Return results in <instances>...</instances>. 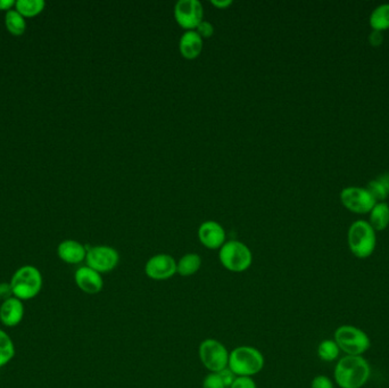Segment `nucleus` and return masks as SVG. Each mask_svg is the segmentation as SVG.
Listing matches in <instances>:
<instances>
[{
  "instance_id": "13",
  "label": "nucleus",
  "mask_w": 389,
  "mask_h": 388,
  "mask_svg": "<svg viewBox=\"0 0 389 388\" xmlns=\"http://www.w3.org/2000/svg\"><path fill=\"white\" fill-rule=\"evenodd\" d=\"M74 280L79 289L89 295H95L104 288V279L99 272L88 266H80L74 273Z\"/></svg>"
},
{
  "instance_id": "24",
  "label": "nucleus",
  "mask_w": 389,
  "mask_h": 388,
  "mask_svg": "<svg viewBox=\"0 0 389 388\" xmlns=\"http://www.w3.org/2000/svg\"><path fill=\"white\" fill-rule=\"evenodd\" d=\"M340 347L333 339H326L320 343L318 346V355L322 361L333 362L340 355Z\"/></svg>"
},
{
  "instance_id": "18",
  "label": "nucleus",
  "mask_w": 389,
  "mask_h": 388,
  "mask_svg": "<svg viewBox=\"0 0 389 388\" xmlns=\"http://www.w3.org/2000/svg\"><path fill=\"white\" fill-rule=\"evenodd\" d=\"M370 225L373 229L381 231L389 225V205L385 202H378L370 211Z\"/></svg>"
},
{
  "instance_id": "20",
  "label": "nucleus",
  "mask_w": 389,
  "mask_h": 388,
  "mask_svg": "<svg viewBox=\"0 0 389 388\" xmlns=\"http://www.w3.org/2000/svg\"><path fill=\"white\" fill-rule=\"evenodd\" d=\"M370 25L373 30L381 31L389 29V3H383L376 7L370 15Z\"/></svg>"
},
{
  "instance_id": "19",
  "label": "nucleus",
  "mask_w": 389,
  "mask_h": 388,
  "mask_svg": "<svg viewBox=\"0 0 389 388\" xmlns=\"http://www.w3.org/2000/svg\"><path fill=\"white\" fill-rule=\"evenodd\" d=\"M366 188L373 196V198L376 199L377 203L383 202L389 195V172L384 173L377 179L371 180Z\"/></svg>"
},
{
  "instance_id": "32",
  "label": "nucleus",
  "mask_w": 389,
  "mask_h": 388,
  "mask_svg": "<svg viewBox=\"0 0 389 388\" xmlns=\"http://www.w3.org/2000/svg\"><path fill=\"white\" fill-rule=\"evenodd\" d=\"M211 3L219 8H226L230 5H233V0H211Z\"/></svg>"
},
{
  "instance_id": "5",
  "label": "nucleus",
  "mask_w": 389,
  "mask_h": 388,
  "mask_svg": "<svg viewBox=\"0 0 389 388\" xmlns=\"http://www.w3.org/2000/svg\"><path fill=\"white\" fill-rule=\"evenodd\" d=\"M347 237L349 249L356 258L366 259L373 255L377 244L376 230L368 221L357 220L353 222Z\"/></svg>"
},
{
  "instance_id": "8",
  "label": "nucleus",
  "mask_w": 389,
  "mask_h": 388,
  "mask_svg": "<svg viewBox=\"0 0 389 388\" xmlns=\"http://www.w3.org/2000/svg\"><path fill=\"white\" fill-rule=\"evenodd\" d=\"M86 266L100 275L108 273L119 266L120 254L110 246H93L86 251Z\"/></svg>"
},
{
  "instance_id": "17",
  "label": "nucleus",
  "mask_w": 389,
  "mask_h": 388,
  "mask_svg": "<svg viewBox=\"0 0 389 388\" xmlns=\"http://www.w3.org/2000/svg\"><path fill=\"white\" fill-rule=\"evenodd\" d=\"M202 258L197 253H187L176 262L178 275L181 277L196 275L202 268Z\"/></svg>"
},
{
  "instance_id": "25",
  "label": "nucleus",
  "mask_w": 389,
  "mask_h": 388,
  "mask_svg": "<svg viewBox=\"0 0 389 388\" xmlns=\"http://www.w3.org/2000/svg\"><path fill=\"white\" fill-rule=\"evenodd\" d=\"M202 388H226L223 383L219 372H210L209 375L204 378L203 385Z\"/></svg>"
},
{
  "instance_id": "33",
  "label": "nucleus",
  "mask_w": 389,
  "mask_h": 388,
  "mask_svg": "<svg viewBox=\"0 0 389 388\" xmlns=\"http://www.w3.org/2000/svg\"><path fill=\"white\" fill-rule=\"evenodd\" d=\"M15 1L14 0H0V10H10V7L15 5Z\"/></svg>"
},
{
  "instance_id": "14",
  "label": "nucleus",
  "mask_w": 389,
  "mask_h": 388,
  "mask_svg": "<svg viewBox=\"0 0 389 388\" xmlns=\"http://www.w3.org/2000/svg\"><path fill=\"white\" fill-rule=\"evenodd\" d=\"M23 301L15 296L6 299L0 306V321L6 327H16L24 318Z\"/></svg>"
},
{
  "instance_id": "16",
  "label": "nucleus",
  "mask_w": 389,
  "mask_h": 388,
  "mask_svg": "<svg viewBox=\"0 0 389 388\" xmlns=\"http://www.w3.org/2000/svg\"><path fill=\"white\" fill-rule=\"evenodd\" d=\"M86 251L81 242L77 240H65L60 242L57 253L62 261L69 264H79L86 260Z\"/></svg>"
},
{
  "instance_id": "3",
  "label": "nucleus",
  "mask_w": 389,
  "mask_h": 388,
  "mask_svg": "<svg viewBox=\"0 0 389 388\" xmlns=\"http://www.w3.org/2000/svg\"><path fill=\"white\" fill-rule=\"evenodd\" d=\"M220 263L224 269L241 273L250 269L253 263V253L250 247L239 240H229L219 249Z\"/></svg>"
},
{
  "instance_id": "23",
  "label": "nucleus",
  "mask_w": 389,
  "mask_h": 388,
  "mask_svg": "<svg viewBox=\"0 0 389 388\" xmlns=\"http://www.w3.org/2000/svg\"><path fill=\"white\" fill-rule=\"evenodd\" d=\"M43 0H19L15 6L22 16L32 17L40 13L45 7Z\"/></svg>"
},
{
  "instance_id": "28",
  "label": "nucleus",
  "mask_w": 389,
  "mask_h": 388,
  "mask_svg": "<svg viewBox=\"0 0 389 388\" xmlns=\"http://www.w3.org/2000/svg\"><path fill=\"white\" fill-rule=\"evenodd\" d=\"M311 388H333V384L327 376L320 375L313 378Z\"/></svg>"
},
{
  "instance_id": "21",
  "label": "nucleus",
  "mask_w": 389,
  "mask_h": 388,
  "mask_svg": "<svg viewBox=\"0 0 389 388\" xmlns=\"http://www.w3.org/2000/svg\"><path fill=\"white\" fill-rule=\"evenodd\" d=\"M15 355V345L10 336L0 329V368L12 361Z\"/></svg>"
},
{
  "instance_id": "1",
  "label": "nucleus",
  "mask_w": 389,
  "mask_h": 388,
  "mask_svg": "<svg viewBox=\"0 0 389 388\" xmlns=\"http://www.w3.org/2000/svg\"><path fill=\"white\" fill-rule=\"evenodd\" d=\"M371 369L362 355H346L337 362L335 379L340 388H362L369 380Z\"/></svg>"
},
{
  "instance_id": "22",
  "label": "nucleus",
  "mask_w": 389,
  "mask_h": 388,
  "mask_svg": "<svg viewBox=\"0 0 389 388\" xmlns=\"http://www.w3.org/2000/svg\"><path fill=\"white\" fill-rule=\"evenodd\" d=\"M5 23H6L7 30L15 36L23 34L27 27L24 17L17 10H10L7 12Z\"/></svg>"
},
{
  "instance_id": "27",
  "label": "nucleus",
  "mask_w": 389,
  "mask_h": 388,
  "mask_svg": "<svg viewBox=\"0 0 389 388\" xmlns=\"http://www.w3.org/2000/svg\"><path fill=\"white\" fill-rule=\"evenodd\" d=\"M230 388H257V385L252 377H236Z\"/></svg>"
},
{
  "instance_id": "30",
  "label": "nucleus",
  "mask_w": 389,
  "mask_h": 388,
  "mask_svg": "<svg viewBox=\"0 0 389 388\" xmlns=\"http://www.w3.org/2000/svg\"><path fill=\"white\" fill-rule=\"evenodd\" d=\"M219 375L221 376L224 385L226 388H230V386L233 385V380L236 379L237 376L233 374L229 368H226L222 372H219Z\"/></svg>"
},
{
  "instance_id": "29",
  "label": "nucleus",
  "mask_w": 389,
  "mask_h": 388,
  "mask_svg": "<svg viewBox=\"0 0 389 388\" xmlns=\"http://www.w3.org/2000/svg\"><path fill=\"white\" fill-rule=\"evenodd\" d=\"M13 296V289L10 282H0V301L3 302Z\"/></svg>"
},
{
  "instance_id": "31",
  "label": "nucleus",
  "mask_w": 389,
  "mask_h": 388,
  "mask_svg": "<svg viewBox=\"0 0 389 388\" xmlns=\"http://www.w3.org/2000/svg\"><path fill=\"white\" fill-rule=\"evenodd\" d=\"M369 41L373 46H379L383 43V34L380 31L373 30L370 34Z\"/></svg>"
},
{
  "instance_id": "2",
  "label": "nucleus",
  "mask_w": 389,
  "mask_h": 388,
  "mask_svg": "<svg viewBox=\"0 0 389 388\" xmlns=\"http://www.w3.org/2000/svg\"><path fill=\"white\" fill-rule=\"evenodd\" d=\"M264 365V355L254 346H238L230 352L228 368L237 377H253L262 372Z\"/></svg>"
},
{
  "instance_id": "7",
  "label": "nucleus",
  "mask_w": 389,
  "mask_h": 388,
  "mask_svg": "<svg viewBox=\"0 0 389 388\" xmlns=\"http://www.w3.org/2000/svg\"><path fill=\"white\" fill-rule=\"evenodd\" d=\"M198 355L202 365L210 372H222L229 365L230 352L217 339H204L198 347Z\"/></svg>"
},
{
  "instance_id": "9",
  "label": "nucleus",
  "mask_w": 389,
  "mask_h": 388,
  "mask_svg": "<svg viewBox=\"0 0 389 388\" xmlns=\"http://www.w3.org/2000/svg\"><path fill=\"white\" fill-rule=\"evenodd\" d=\"M174 17L186 31L195 30L204 20L203 5L200 0H179L174 5Z\"/></svg>"
},
{
  "instance_id": "4",
  "label": "nucleus",
  "mask_w": 389,
  "mask_h": 388,
  "mask_svg": "<svg viewBox=\"0 0 389 388\" xmlns=\"http://www.w3.org/2000/svg\"><path fill=\"white\" fill-rule=\"evenodd\" d=\"M13 294L21 301H29L38 296L43 288V275L34 266H24L16 270L10 279Z\"/></svg>"
},
{
  "instance_id": "6",
  "label": "nucleus",
  "mask_w": 389,
  "mask_h": 388,
  "mask_svg": "<svg viewBox=\"0 0 389 388\" xmlns=\"http://www.w3.org/2000/svg\"><path fill=\"white\" fill-rule=\"evenodd\" d=\"M335 342L340 351L345 352L347 355L359 356L366 353L371 346L369 336L362 329L354 326H340L335 332Z\"/></svg>"
},
{
  "instance_id": "11",
  "label": "nucleus",
  "mask_w": 389,
  "mask_h": 388,
  "mask_svg": "<svg viewBox=\"0 0 389 388\" xmlns=\"http://www.w3.org/2000/svg\"><path fill=\"white\" fill-rule=\"evenodd\" d=\"M145 273L155 282L169 280L178 273L176 259L165 253L152 256L145 264Z\"/></svg>"
},
{
  "instance_id": "26",
  "label": "nucleus",
  "mask_w": 389,
  "mask_h": 388,
  "mask_svg": "<svg viewBox=\"0 0 389 388\" xmlns=\"http://www.w3.org/2000/svg\"><path fill=\"white\" fill-rule=\"evenodd\" d=\"M195 30H196L197 34H200V37L203 38V40L207 39V38H211L213 36V24L209 22V21L203 20L197 25Z\"/></svg>"
},
{
  "instance_id": "10",
  "label": "nucleus",
  "mask_w": 389,
  "mask_h": 388,
  "mask_svg": "<svg viewBox=\"0 0 389 388\" xmlns=\"http://www.w3.org/2000/svg\"><path fill=\"white\" fill-rule=\"evenodd\" d=\"M340 199L344 206L351 212L368 213L376 205V199L370 194L369 190L362 187H347L342 190Z\"/></svg>"
},
{
  "instance_id": "15",
  "label": "nucleus",
  "mask_w": 389,
  "mask_h": 388,
  "mask_svg": "<svg viewBox=\"0 0 389 388\" xmlns=\"http://www.w3.org/2000/svg\"><path fill=\"white\" fill-rule=\"evenodd\" d=\"M203 38L196 30H187L180 38V53L187 60H195L203 52Z\"/></svg>"
},
{
  "instance_id": "12",
  "label": "nucleus",
  "mask_w": 389,
  "mask_h": 388,
  "mask_svg": "<svg viewBox=\"0 0 389 388\" xmlns=\"http://www.w3.org/2000/svg\"><path fill=\"white\" fill-rule=\"evenodd\" d=\"M226 230L216 221H205L198 228L200 244L209 249H220L226 242Z\"/></svg>"
}]
</instances>
